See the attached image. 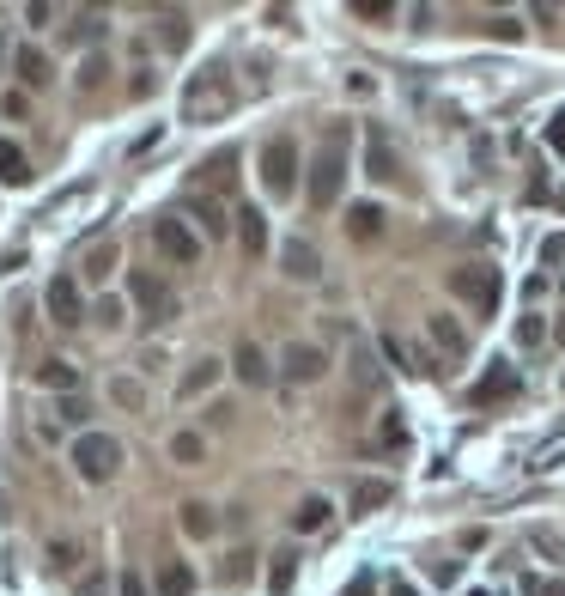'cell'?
Listing matches in <instances>:
<instances>
[{
    "mask_svg": "<svg viewBox=\"0 0 565 596\" xmlns=\"http://www.w3.org/2000/svg\"><path fill=\"white\" fill-rule=\"evenodd\" d=\"M158 25H165V31H158V37H165L171 49H183V43H189V19H183V13H165V19H158Z\"/></svg>",
    "mask_w": 565,
    "mask_h": 596,
    "instance_id": "33",
    "label": "cell"
},
{
    "mask_svg": "<svg viewBox=\"0 0 565 596\" xmlns=\"http://www.w3.org/2000/svg\"><path fill=\"white\" fill-rule=\"evenodd\" d=\"M171 457H177V463H201V457H207V438H201V432H177V438H171Z\"/></svg>",
    "mask_w": 565,
    "mask_h": 596,
    "instance_id": "30",
    "label": "cell"
},
{
    "mask_svg": "<svg viewBox=\"0 0 565 596\" xmlns=\"http://www.w3.org/2000/svg\"><path fill=\"white\" fill-rule=\"evenodd\" d=\"M341 596H377V578H371V572H359V578H353Z\"/></svg>",
    "mask_w": 565,
    "mask_h": 596,
    "instance_id": "45",
    "label": "cell"
},
{
    "mask_svg": "<svg viewBox=\"0 0 565 596\" xmlns=\"http://www.w3.org/2000/svg\"><path fill=\"white\" fill-rule=\"evenodd\" d=\"M73 475L92 481V487L116 481V475H122V444H116L110 432H79V438H73Z\"/></svg>",
    "mask_w": 565,
    "mask_h": 596,
    "instance_id": "3",
    "label": "cell"
},
{
    "mask_svg": "<svg viewBox=\"0 0 565 596\" xmlns=\"http://www.w3.org/2000/svg\"><path fill=\"white\" fill-rule=\"evenodd\" d=\"M456 572H462V560H438V572H432V578H438V584H456Z\"/></svg>",
    "mask_w": 565,
    "mask_h": 596,
    "instance_id": "48",
    "label": "cell"
},
{
    "mask_svg": "<svg viewBox=\"0 0 565 596\" xmlns=\"http://www.w3.org/2000/svg\"><path fill=\"white\" fill-rule=\"evenodd\" d=\"M231 371H237V384H250V390H262L268 378H274V365H268V353L256 347V341H244L231 353Z\"/></svg>",
    "mask_w": 565,
    "mask_h": 596,
    "instance_id": "13",
    "label": "cell"
},
{
    "mask_svg": "<svg viewBox=\"0 0 565 596\" xmlns=\"http://www.w3.org/2000/svg\"><path fill=\"white\" fill-rule=\"evenodd\" d=\"M523 596H565V578H523Z\"/></svg>",
    "mask_w": 565,
    "mask_h": 596,
    "instance_id": "40",
    "label": "cell"
},
{
    "mask_svg": "<svg viewBox=\"0 0 565 596\" xmlns=\"http://www.w3.org/2000/svg\"><path fill=\"white\" fill-rule=\"evenodd\" d=\"M553 335H559V341H565V317H559V329H553Z\"/></svg>",
    "mask_w": 565,
    "mask_h": 596,
    "instance_id": "52",
    "label": "cell"
},
{
    "mask_svg": "<svg viewBox=\"0 0 565 596\" xmlns=\"http://www.w3.org/2000/svg\"><path fill=\"white\" fill-rule=\"evenodd\" d=\"M426 335H432V347H438L444 359H462V353H468L462 323H456V317H444V311H432V317H426Z\"/></svg>",
    "mask_w": 565,
    "mask_h": 596,
    "instance_id": "16",
    "label": "cell"
},
{
    "mask_svg": "<svg viewBox=\"0 0 565 596\" xmlns=\"http://www.w3.org/2000/svg\"><path fill=\"white\" fill-rule=\"evenodd\" d=\"M177 524H183V536H213V524H219V517H213V505H201V499H189L183 511H177Z\"/></svg>",
    "mask_w": 565,
    "mask_h": 596,
    "instance_id": "22",
    "label": "cell"
},
{
    "mask_svg": "<svg viewBox=\"0 0 565 596\" xmlns=\"http://www.w3.org/2000/svg\"><path fill=\"white\" fill-rule=\"evenodd\" d=\"M43 305H49V323H61V329H73L79 317H86V298H79V280H73V274H55V280H49Z\"/></svg>",
    "mask_w": 565,
    "mask_h": 596,
    "instance_id": "8",
    "label": "cell"
},
{
    "mask_svg": "<svg viewBox=\"0 0 565 596\" xmlns=\"http://www.w3.org/2000/svg\"><path fill=\"white\" fill-rule=\"evenodd\" d=\"M98 323H104V329H116V323H122V305H116V298H104V305H98Z\"/></svg>",
    "mask_w": 565,
    "mask_h": 596,
    "instance_id": "46",
    "label": "cell"
},
{
    "mask_svg": "<svg viewBox=\"0 0 565 596\" xmlns=\"http://www.w3.org/2000/svg\"><path fill=\"white\" fill-rule=\"evenodd\" d=\"M0 183H31V165H25V153H19V146L13 140H0Z\"/></svg>",
    "mask_w": 565,
    "mask_h": 596,
    "instance_id": "25",
    "label": "cell"
},
{
    "mask_svg": "<svg viewBox=\"0 0 565 596\" xmlns=\"http://www.w3.org/2000/svg\"><path fill=\"white\" fill-rule=\"evenodd\" d=\"M353 390H359V396L377 390V359H371V347H353Z\"/></svg>",
    "mask_w": 565,
    "mask_h": 596,
    "instance_id": "28",
    "label": "cell"
},
{
    "mask_svg": "<svg viewBox=\"0 0 565 596\" xmlns=\"http://www.w3.org/2000/svg\"><path fill=\"white\" fill-rule=\"evenodd\" d=\"M152 244H158V256L177 262V268H189V262L201 256V232H189L183 219H158V226H152Z\"/></svg>",
    "mask_w": 565,
    "mask_h": 596,
    "instance_id": "7",
    "label": "cell"
},
{
    "mask_svg": "<svg viewBox=\"0 0 565 596\" xmlns=\"http://www.w3.org/2000/svg\"><path fill=\"white\" fill-rule=\"evenodd\" d=\"M450 292L462 298L468 311H480V317H493L499 311V268H487V262H468V268H450Z\"/></svg>",
    "mask_w": 565,
    "mask_h": 596,
    "instance_id": "5",
    "label": "cell"
},
{
    "mask_svg": "<svg viewBox=\"0 0 565 596\" xmlns=\"http://www.w3.org/2000/svg\"><path fill=\"white\" fill-rule=\"evenodd\" d=\"M468 596H487V590H468Z\"/></svg>",
    "mask_w": 565,
    "mask_h": 596,
    "instance_id": "53",
    "label": "cell"
},
{
    "mask_svg": "<svg viewBox=\"0 0 565 596\" xmlns=\"http://www.w3.org/2000/svg\"><path fill=\"white\" fill-rule=\"evenodd\" d=\"M13 73L31 86V92H43L49 80H55V67H49V55L37 49V43H25V49H13Z\"/></svg>",
    "mask_w": 565,
    "mask_h": 596,
    "instance_id": "15",
    "label": "cell"
},
{
    "mask_svg": "<svg viewBox=\"0 0 565 596\" xmlns=\"http://www.w3.org/2000/svg\"><path fill=\"white\" fill-rule=\"evenodd\" d=\"M541 335H547L541 317H523V323H517V341H523V347H541Z\"/></svg>",
    "mask_w": 565,
    "mask_h": 596,
    "instance_id": "41",
    "label": "cell"
},
{
    "mask_svg": "<svg viewBox=\"0 0 565 596\" xmlns=\"http://www.w3.org/2000/svg\"><path fill=\"white\" fill-rule=\"evenodd\" d=\"M128 298H134V311H140V323H146V329H158V323H171V317H177V292H171V280H165V274H152V268H134Z\"/></svg>",
    "mask_w": 565,
    "mask_h": 596,
    "instance_id": "4",
    "label": "cell"
},
{
    "mask_svg": "<svg viewBox=\"0 0 565 596\" xmlns=\"http://www.w3.org/2000/svg\"><path fill=\"white\" fill-rule=\"evenodd\" d=\"M231 171H237V153H213V159L201 165V177H195V195H219V189L231 183Z\"/></svg>",
    "mask_w": 565,
    "mask_h": 596,
    "instance_id": "20",
    "label": "cell"
},
{
    "mask_svg": "<svg viewBox=\"0 0 565 596\" xmlns=\"http://www.w3.org/2000/svg\"><path fill=\"white\" fill-rule=\"evenodd\" d=\"M79 596H110V578L92 572V578H79Z\"/></svg>",
    "mask_w": 565,
    "mask_h": 596,
    "instance_id": "43",
    "label": "cell"
},
{
    "mask_svg": "<svg viewBox=\"0 0 565 596\" xmlns=\"http://www.w3.org/2000/svg\"><path fill=\"white\" fill-rule=\"evenodd\" d=\"M37 384H49V390H61V396H73V384H79V371H73L67 359H43V365H37Z\"/></svg>",
    "mask_w": 565,
    "mask_h": 596,
    "instance_id": "24",
    "label": "cell"
},
{
    "mask_svg": "<svg viewBox=\"0 0 565 596\" xmlns=\"http://www.w3.org/2000/svg\"><path fill=\"white\" fill-rule=\"evenodd\" d=\"M365 177H377V183H395L401 177V159H395V146L383 134H371V146H365Z\"/></svg>",
    "mask_w": 565,
    "mask_h": 596,
    "instance_id": "18",
    "label": "cell"
},
{
    "mask_svg": "<svg viewBox=\"0 0 565 596\" xmlns=\"http://www.w3.org/2000/svg\"><path fill=\"white\" fill-rule=\"evenodd\" d=\"M383 353H389V359H395L401 371H414V378H426V371H432V365H426V359H420V353H414L408 341H395V335H383Z\"/></svg>",
    "mask_w": 565,
    "mask_h": 596,
    "instance_id": "27",
    "label": "cell"
},
{
    "mask_svg": "<svg viewBox=\"0 0 565 596\" xmlns=\"http://www.w3.org/2000/svg\"><path fill=\"white\" fill-rule=\"evenodd\" d=\"M347 232H353L359 244L383 238V207H377V201H353V207H347Z\"/></svg>",
    "mask_w": 565,
    "mask_h": 596,
    "instance_id": "19",
    "label": "cell"
},
{
    "mask_svg": "<svg viewBox=\"0 0 565 596\" xmlns=\"http://www.w3.org/2000/svg\"><path fill=\"white\" fill-rule=\"evenodd\" d=\"M389 596H420V590H414V584H401V578H395V584H389Z\"/></svg>",
    "mask_w": 565,
    "mask_h": 596,
    "instance_id": "50",
    "label": "cell"
},
{
    "mask_svg": "<svg viewBox=\"0 0 565 596\" xmlns=\"http://www.w3.org/2000/svg\"><path fill=\"white\" fill-rule=\"evenodd\" d=\"M219 378H225V359H195L183 378H177V396H183V402H189V396H207Z\"/></svg>",
    "mask_w": 565,
    "mask_h": 596,
    "instance_id": "17",
    "label": "cell"
},
{
    "mask_svg": "<svg viewBox=\"0 0 565 596\" xmlns=\"http://www.w3.org/2000/svg\"><path fill=\"white\" fill-rule=\"evenodd\" d=\"M104 73H110V61H104V55H86V61H79V86L98 92V86H104Z\"/></svg>",
    "mask_w": 565,
    "mask_h": 596,
    "instance_id": "32",
    "label": "cell"
},
{
    "mask_svg": "<svg viewBox=\"0 0 565 596\" xmlns=\"http://www.w3.org/2000/svg\"><path fill=\"white\" fill-rule=\"evenodd\" d=\"M280 371H286V384H316L322 371H329V353L310 347V341H286L280 353Z\"/></svg>",
    "mask_w": 565,
    "mask_h": 596,
    "instance_id": "9",
    "label": "cell"
},
{
    "mask_svg": "<svg viewBox=\"0 0 565 596\" xmlns=\"http://www.w3.org/2000/svg\"><path fill=\"white\" fill-rule=\"evenodd\" d=\"M547 146H553V153H565V110L547 122Z\"/></svg>",
    "mask_w": 565,
    "mask_h": 596,
    "instance_id": "44",
    "label": "cell"
},
{
    "mask_svg": "<svg viewBox=\"0 0 565 596\" xmlns=\"http://www.w3.org/2000/svg\"><path fill=\"white\" fill-rule=\"evenodd\" d=\"M565 262V232H553L547 244H541V268H559Z\"/></svg>",
    "mask_w": 565,
    "mask_h": 596,
    "instance_id": "39",
    "label": "cell"
},
{
    "mask_svg": "<svg viewBox=\"0 0 565 596\" xmlns=\"http://www.w3.org/2000/svg\"><path fill=\"white\" fill-rule=\"evenodd\" d=\"M7 61H13V49H7V37H0V67H7Z\"/></svg>",
    "mask_w": 565,
    "mask_h": 596,
    "instance_id": "51",
    "label": "cell"
},
{
    "mask_svg": "<svg viewBox=\"0 0 565 596\" xmlns=\"http://www.w3.org/2000/svg\"><path fill=\"white\" fill-rule=\"evenodd\" d=\"M158 590H165V596H189V590H195V572H189L183 560H171L165 572H158Z\"/></svg>",
    "mask_w": 565,
    "mask_h": 596,
    "instance_id": "29",
    "label": "cell"
},
{
    "mask_svg": "<svg viewBox=\"0 0 565 596\" xmlns=\"http://www.w3.org/2000/svg\"><path fill=\"white\" fill-rule=\"evenodd\" d=\"M231 104H237V92H231V73H225V67L189 73V86H183V116H189V122H219Z\"/></svg>",
    "mask_w": 565,
    "mask_h": 596,
    "instance_id": "2",
    "label": "cell"
},
{
    "mask_svg": "<svg viewBox=\"0 0 565 596\" xmlns=\"http://www.w3.org/2000/svg\"><path fill=\"white\" fill-rule=\"evenodd\" d=\"M389 499H395V487H389V481H359V487H353V517H371V511H377V505H389Z\"/></svg>",
    "mask_w": 565,
    "mask_h": 596,
    "instance_id": "23",
    "label": "cell"
},
{
    "mask_svg": "<svg viewBox=\"0 0 565 596\" xmlns=\"http://www.w3.org/2000/svg\"><path fill=\"white\" fill-rule=\"evenodd\" d=\"M55 414H61L67 426H86V420H92V408H86V396H61V408H55Z\"/></svg>",
    "mask_w": 565,
    "mask_h": 596,
    "instance_id": "34",
    "label": "cell"
},
{
    "mask_svg": "<svg viewBox=\"0 0 565 596\" xmlns=\"http://www.w3.org/2000/svg\"><path fill=\"white\" fill-rule=\"evenodd\" d=\"M110 396H116V408H140V384H134V378H116Z\"/></svg>",
    "mask_w": 565,
    "mask_h": 596,
    "instance_id": "36",
    "label": "cell"
},
{
    "mask_svg": "<svg viewBox=\"0 0 565 596\" xmlns=\"http://www.w3.org/2000/svg\"><path fill=\"white\" fill-rule=\"evenodd\" d=\"M237 244H244L250 262L268 256V213H262V207H237Z\"/></svg>",
    "mask_w": 565,
    "mask_h": 596,
    "instance_id": "12",
    "label": "cell"
},
{
    "mask_svg": "<svg viewBox=\"0 0 565 596\" xmlns=\"http://www.w3.org/2000/svg\"><path fill=\"white\" fill-rule=\"evenodd\" d=\"M86 274H92V286H98V280H110V274H116V244H110V238H104V244H98V250H92V256H86Z\"/></svg>",
    "mask_w": 565,
    "mask_h": 596,
    "instance_id": "31",
    "label": "cell"
},
{
    "mask_svg": "<svg viewBox=\"0 0 565 596\" xmlns=\"http://www.w3.org/2000/svg\"><path fill=\"white\" fill-rule=\"evenodd\" d=\"M353 13H359V19H389L395 7H389V0H359V7H353Z\"/></svg>",
    "mask_w": 565,
    "mask_h": 596,
    "instance_id": "42",
    "label": "cell"
},
{
    "mask_svg": "<svg viewBox=\"0 0 565 596\" xmlns=\"http://www.w3.org/2000/svg\"><path fill=\"white\" fill-rule=\"evenodd\" d=\"M122 596H146V578L140 572H122Z\"/></svg>",
    "mask_w": 565,
    "mask_h": 596,
    "instance_id": "49",
    "label": "cell"
},
{
    "mask_svg": "<svg viewBox=\"0 0 565 596\" xmlns=\"http://www.w3.org/2000/svg\"><path fill=\"white\" fill-rule=\"evenodd\" d=\"M292 578H298V554H292V548H280V554H274V566H268V590H274V596H286V590H292Z\"/></svg>",
    "mask_w": 565,
    "mask_h": 596,
    "instance_id": "26",
    "label": "cell"
},
{
    "mask_svg": "<svg viewBox=\"0 0 565 596\" xmlns=\"http://www.w3.org/2000/svg\"><path fill=\"white\" fill-rule=\"evenodd\" d=\"M73 37H79V43H86V37H104V13H79V19H73Z\"/></svg>",
    "mask_w": 565,
    "mask_h": 596,
    "instance_id": "37",
    "label": "cell"
},
{
    "mask_svg": "<svg viewBox=\"0 0 565 596\" xmlns=\"http://www.w3.org/2000/svg\"><path fill=\"white\" fill-rule=\"evenodd\" d=\"M487 37H499V43H517V37H523V25H517V19H487Z\"/></svg>",
    "mask_w": 565,
    "mask_h": 596,
    "instance_id": "38",
    "label": "cell"
},
{
    "mask_svg": "<svg viewBox=\"0 0 565 596\" xmlns=\"http://www.w3.org/2000/svg\"><path fill=\"white\" fill-rule=\"evenodd\" d=\"M262 183H268V195H292L298 189V146L286 134H274L262 146Z\"/></svg>",
    "mask_w": 565,
    "mask_h": 596,
    "instance_id": "6",
    "label": "cell"
},
{
    "mask_svg": "<svg viewBox=\"0 0 565 596\" xmlns=\"http://www.w3.org/2000/svg\"><path fill=\"white\" fill-rule=\"evenodd\" d=\"M517 390H523L517 365H505V359H499V365H493V371H487V378H480V384H474L468 396H474V408H493V402H511Z\"/></svg>",
    "mask_w": 565,
    "mask_h": 596,
    "instance_id": "10",
    "label": "cell"
},
{
    "mask_svg": "<svg viewBox=\"0 0 565 596\" xmlns=\"http://www.w3.org/2000/svg\"><path fill=\"white\" fill-rule=\"evenodd\" d=\"M329 511H335L329 499H316V493H310V499H304V505L292 511V530H298V536H316L322 524H329Z\"/></svg>",
    "mask_w": 565,
    "mask_h": 596,
    "instance_id": "21",
    "label": "cell"
},
{
    "mask_svg": "<svg viewBox=\"0 0 565 596\" xmlns=\"http://www.w3.org/2000/svg\"><path fill=\"white\" fill-rule=\"evenodd\" d=\"M347 189V128L335 122L329 140H322V153L310 159V207H335Z\"/></svg>",
    "mask_w": 565,
    "mask_h": 596,
    "instance_id": "1",
    "label": "cell"
},
{
    "mask_svg": "<svg viewBox=\"0 0 565 596\" xmlns=\"http://www.w3.org/2000/svg\"><path fill=\"white\" fill-rule=\"evenodd\" d=\"M25 19H31V25H49V19H55V7H49V0H37V7H25Z\"/></svg>",
    "mask_w": 565,
    "mask_h": 596,
    "instance_id": "47",
    "label": "cell"
},
{
    "mask_svg": "<svg viewBox=\"0 0 565 596\" xmlns=\"http://www.w3.org/2000/svg\"><path fill=\"white\" fill-rule=\"evenodd\" d=\"M401 438H408V426H401V414L389 408V414H383V426H377V444H389V451H395Z\"/></svg>",
    "mask_w": 565,
    "mask_h": 596,
    "instance_id": "35",
    "label": "cell"
},
{
    "mask_svg": "<svg viewBox=\"0 0 565 596\" xmlns=\"http://www.w3.org/2000/svg\"><path fill=\"white\" fill-rule=\"evenodd\" d=\"M280 268H286V280H316L322 274V256H316V244H304V238H286L280 244Z\"/></svg>",
    "mask_w": 565,
    "mask_h": 596,
    "instance_id": "11",
    "label": "cell"
},
{
    "mask_svg": "<svg viewBox=\"0 0 565 596\" xmlns=\"http://www.w3.org/2000/svg\"><path fill=\"white\" fill-rule=\"evenodd\" d=\"M189 219H201V238H225L231 232V213H225L219 195H195L189 189Z\"/></svg>",
    "mask_w": 565,
    "mask_h": 596,
    "instance_id": "14",
    "label": "cell"
}]
</instances>
